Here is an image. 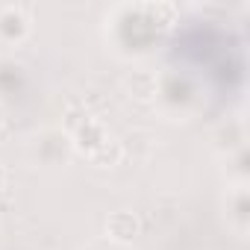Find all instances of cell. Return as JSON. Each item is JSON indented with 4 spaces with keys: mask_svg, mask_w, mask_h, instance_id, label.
Here are the masks:
<instances>
[{
    "mask_svg": "<svg viewBox=\"0 0 250 250\" xmlns=\"http://www.w3.org/2000/svg\"><path fill=\"white\" fill-rule=\"evenodd\" d=\"M162 112L171 115V118H188L197 106H200V88L197 83L183 74V71H165L159 80H156V97Z\"/></svg>",
    "mask_w": 250,
    "mask_h": 250,
    "instance_id": "6da1fadb",
    "label": "cell"
},
{
    "mask_svg": "<svg viewBox=\"0 0 250 250\" xmlns=\"http://www.w3.org/2000/svg\"><path fill=\"white\" fill-rule=\"evenodd\" d=\"M212 142H215V147L224 150L227 156L244 153V124H241V121H227V124H221V127L215 130V136H212Z\"/></svg>",
    "mask_w": 250,
    "mask_h": 250,
    "instance_id": "8992f818",
    "label": "cell"
},
{
    "mask_svg": "<svg viewBox=\"0 0 250 250\" xmlns=\"http://www.w3.org/2000/svg\"><path fill=\"white\" fill-rule=\"evenodd\" d=\"M30 30H33V24H30L27 9L12 6V3L0 6V47H15V44H21L30 36Z\"/></svg>",
    "mask_w": 250,
    "mask_h": 250,
    "instance_id": "7a4b0ae2",
    "label": "cell"
},
{
    "mask_svg": "<svg viewBox=\"0 0 250 250\" xmlns=\"http://www.w3.org/2000/svg\"><path fill=\"white\" fill-rule=\"evenodd\" d=\"M3 127H6V106L0 103V133H3Z\"/></svg>",
    "mask_w": 250,
    "mask_h": 250,
    "instance_id": "8fae6325",
    "label": "cell"
},
{
    "mask_svg": "<svg viewBox=\"0 0 250 250\" xmlns=\"http://www.w3.org/2000/svg\"><path fill=\"white\" fill-rule=\"evenodd\" d=\"M139 235V218L127 209H118L106 218V241L112 244H130L133 238Z\"/></svg>",
    "mask_w": 250,
    "mask_h": 250,
    "instance_id": "5b68a950",
    "label": "cell"
},
{
    "mask_svg": "<svg viewBox=\"0 0 250 250\" xmlns=\"http://www.w3.org/2000/svg\"><path fill=\"white\" fill-rule=\"evenodd\" d=\"M121 156H124L121 142L109 136V139H106V142H103V145H100V147L88 156V159H91L94 165H100V168H112V165H118V162H121Z\"/></svg>",
    "mask_w": 250,
    "mask_h": 250,
    "instance_id": "ba28073f",
    "label": "cell"
},
{
    "mask_svg": "<svg viewBox=\"0 0 250 250\" xmlns=\"http://www.w3.org/2000/svg\"><path fill=\"white\" fill-rule=\"evenodd\" d=\"M71 147L74 145H71V139H68L65 130H47V133H42L36 139V156L44 165H62V162H68Z\"/></svg>",
    "mask_w": 250,
    "mask_h": 250,
    "instance_id": "277c9868",
    "label": "cell"
},
{
    "mask_svg": "<svg viewBox=\"0 0 250 250\" xmlns=\"http://www.w3.org/2000/svg\"><path fill=\"white\" fill-rule=\"evenodd\" d=\"M85 250H124V247H121V244H112V241L103 238V241H91Z\"/></svg>",
    "mask_w": 250,
    "mask_h": 250,
    "instance_id": "9c48e42d",
    "label": "cell"
},
{
    "mask_svg": "<svg viewBox=\"0 0 250 250\" xmlns=\"http://www.w3.org/2000/svg\"><path fill=\"white\" fill-rule=\"evenodd\" d=\"M156 74L147 71V68H136L133 74H127V80H124V85H127V91L136 97V100H153L156 97Z\"/></svg>",
    "mask_w": 250,
    "mask_h": 250,
    "instance_id": "52a82bcc",
    "label": "cell"
},
{
    "mask_svg": "<svg viewBox=\"0 0 250 250\" xmlns=\"http://www.w3.org/2000/svg\"><path fill=\"white\" fill-rule=\"evenodd\" d=\"M227 224L244 238L250 224V200H247V180H235L227 188Z\"/></svg>",
    "mask_w": 250,
    "mask_h": 250,
    "instance_id": "3957f363",
    "label": "cell"
},
{
    "mask_svg": "<svg viewBox=\"0 0 250 250\" xmlns=\"http://www.w3.org/2000/svg\"><path fill=\"white\" fill-rule=\"evenodd\" d=\"M6 186H9V171H6V165H0V191Z\"/></svg>",
    "mask_w": 250,
    "mask_h": 250,
    "instance_id": "30bf717a",
    "label": "cell"
}]
</instances>
